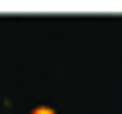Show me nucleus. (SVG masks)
Masks as SVG:
<instances>
[{
  "label": "nucleus",
  "instance_id": "obj_1",
  "mask_svg": "<svg viewBox=\"0 0 122 114\" xmlns=\"http://www.w3.org/2000/svg\"><path fill=\"white\" fill-rule=\"evenodd\" d=\"M29 114H57L53 106H37V110H29Z\"/></svg>",
  "mask_w": 122,
  "mask_h": 114
}]
</instances>
